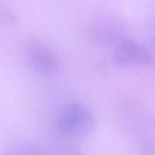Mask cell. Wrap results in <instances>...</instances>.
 Returning a JSON list of instances; mask_svg holds the SVG:
<instances>
[{
    "instance_id": "3957f363",
    "label": "cell",
    "mask_w": 155,
    "mask_h": 155,
    "mask_svg": "<svg viewBox=\"0 0 155 155\" xmlns=\"http://www.w3.org/2000/svg\"><path fill=\"white\" fill-rule=\"evenodd\" d=\"M114 59L118 66L130 68L150 64L153 57L149 50L143 45L135 40L124 39L118 42Z\"/></svg>"
},
{
    "instance_id": "6da1fadb",
    "label": "cell",
    "mask_w": 155,
    "mask_h": 155,
    "mask_svg": "<svg viewBox=\"0 0 155 155\" xmlns=\"http://www.w3.org/2000/svg\"><path fill=\"white\" fill-rule=\"evenodd\" d=\"M56 126L62 134L83 137L93 130L95 119L91 110L84 104L71 102L65 104L59 111Z\"/></svg>"
},
{
    "instance_id": "7a4b0ae2",
    "label": "cell",
    "mask_w": 155,
    "mask_h": 155,
    "mask_svg": "<svg viewBox=\"0 0 155 155\" xmlns=\"http://www.w3.org/2000/svg\"><path fill=\"white\" fill-rule=\"evenodd\" d=\"M24 57L32 69L45 77L56 75L60 68V61L55 51L39 41H31L26 45Z\"/></svg>"
},
{
    "instance_id": "277c9868",
    "label": "cell",
    "mask_w": 155,
    "mask_h": 155,
    "mask_svg": "<svg viewBox=\"0 0 155 155\" xmlns=\"http://www.w3.org/2000/svg\"><path fill=\"white\" fill-rule=\"evenodd\" d=\"M0 21L4 24H13L16 22V16L8 5L0 3Z\"/></svg>"
}]
</instances>
